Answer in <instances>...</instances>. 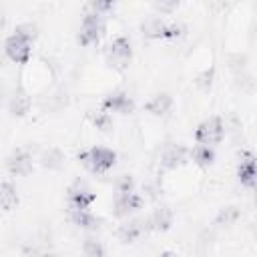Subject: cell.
I'll return each instance as SVG.
<instances>
[{"mask_svg": "<svg viewBox=\"0 0 257 257\" xmlns=\"http://www.w3.org/2000/svg\"><path fill=\"white\" fill-rule=\"evenodd\" d=\"M42 257H58V255H54V253H46V255H42Z\"/></svg>", "mask_w": 257, "mask_h": 257, "instance_id": "29", "label": "cell"}, {"mask_svg": "<svg viewBox=\"0 0 257 257\" xmlns=\"http://www.w3.org/2000/svg\"><path fill=\"white\" fill-rule=\"evenodd\" d=\"M94 199H96L94 193L80 183H76L68 189V203L72 209H88L94 203Z\"/></svg>", "mask_w": 257, "mask_h": 257, "instance_id": "11", "label": "cell"}, {"mask_svg": "<svg viewBox=\"0 0 257 257\" xmlns=\"http://www.w3.org/2000/svg\"><path fill=\"white\" fill-rule=\"evenodd\" d=\"M189 155H191V151L185 149L183 145H169L161 155V165L165 169H177V167L185 165Z\"/></svg>", "mask_w": 257, "mask_h": 257, "instance_id": "10", "label": "cell"}, {"mask_svg": "<svg viewBox=\"0 0 257 257\" xmlns=\"http://www.w3.org/2000/svg\"><path fill=\"white\" fill-rule=\"evenodd\" d=\"M191 157H193V161H195L199 167H209V165H213V161H215V151H213L211 147H207V145H197V147L191 151Z\"/></svg>", "mask_w": 257, "mask_h": 257, "instance_id": "18", "label": "cell"}, {"mask_svg": "<svg viewBox=\"0 0 257 257\" xmlns=\"http://www.w3.org/2000/svg\"><path fill=\"white\" fill-rule=\"evenodd\" d=\"M78 161L90 173H106L114 165L116 153L112 149H106V147H90L88 151L78 153Z\"/></svg>", "mask_w": 257, "mask_h": 257, "instance_id": "1", "label": "cell"}, {"mask_svg": "<svg viewBox=\"0 0 257 257\" xmlns=\"http://www.w3.org/2000/svg\"><path fill=\"white\" fill-rule=\"evenodd\" d=\"M102 108L108 112H120V114H128L135 108L133 98L126 92H110L102 98Z\"/></svg>", "mask_w": 257, "mask_h": 257, "instance_id": "8", "label": "cell"}, {"mask_svg": "<svg viewBox=\"0 0 257 257\" xmlns=\"http://www.w3.org/2000/svg\"><path fill=\"white\" fill-rule=\"evenodd\" d=\"M84 257H104V249H102L100 241L86 239L84 241Z\"/></svg>", "mask_w": 257, "mask_h": 257, "instance_id": "22", "label": "cell"}, {"mask_svg": "<svg viewBox=\"0 0 257 257\" xmlns=\"http://www.w3.org/2000/svg\"><path fill=\"white\" fill-rule=\"evenodd\" d=\"M141 32L147 36V38H177L185 32V26L183 24H175V22H165L161 18H149L143 22L141 26Z\"/></svg>", "mask_w": 257, "mask_h": 257, "instance_id": "2", "label": "cell"}, {"mask_svg": "<svg viewBox=\"0 0 257 257\" xmlns=\"http://www.w3.org/2000/svg\"><path fill=\"white\" fill-rule=\"evenodd\" d=\"M147 229H149V227H147V221H143V219H131V221L122 223V225L116 229V237H118V241H122V243H133V241H137Z\"/></svg>", "mask_w": 257, "mask_h": 257, "instance_id": "12", "label": "cell"}, {"mask_svg": "<svg viewBox=\"0 0 257 257\" xmlns=\"http://www.w3.org/2000/svg\"><path fill=\"white\" fill-rule=\"evenodd\" d=\"M0 201H2V209H4V211H10V209H14V207L18 205L16 189H14L8 181H4V183L0 185Z\"/></svg>", "mask_w": 257, "mask_h": 257, "instance_id": "19", "label": "cell"}, {"mask_svg": "<svg viewBox=\"0 0 257 257\" xmlns=\"http://www.w3.org/2000/svg\"><path fill=\"white\" fill-rule=\"evenodd\" d=\"M90 122H92L96 128H100V131H108V128L112 126V118H110L108 110H104V108L92 110V112H90Z\"/></svg>", "mask_w": 257, "mask_h": 257, "instance_id": "20", "label": "cell"}, {"mask_svg": "<svg viewBox=\"0 0 257 257\" xmlns=\"http://www.w3.org/2000/svg\"><path fill=\"white\" fill-rule=\"evenodd\" d=\"M161 257H175V255H173V253H169V251H165V253H163Z\"/></svg>", "mask_w": 257, "mask_h": 257, "instance_id": "28", "label": "cell"}, {"mask_svg": "<svg viewBox=\"0 0 257 257\" xmlns=\"http://www.w3.org/2000/svg\"><path fill=\"white\" fill-rule=\"evenodd\" d=\"M143 205V197L135 191L131 193H114V215L116 217H124L137 209H141Z\"/></svg>", "mask_w": 257, "mask_h": 257, "instance_id": "9", "label": "cell"}, {"mask_svg": "<svg viewBox=\"0 0 257 257\" xmlns=\"http://www.w3.org/2000/svg\"><path fill=\"white\" fill-rule=\"evenodd\" d=\"M102 30H104L102 16H100V14H94V12H86L84 18H82L80 30H78V42H80L82 46L94 44V42H98V38L102 36Z\"/></svg>", "mask_w": 257, "mask_h": 257, "instance_id": "3", "label": "cell"}, {"mask_svg": "<svg viewBox=\"0 0 257 257\" xmlns=\"http://www.w3.org/2000/svg\"><path fill=\"white\" fill-rule=\"evenodd\" d=\"M114 191H116V193H131V191H135V181H133V177H131V175L118 177L116 183H114Z\"/></svg>", "mask_w": 257, "mask_h": 257, "instance_id": "24", "label": "cell"}, {"mask_svg": "<svg viewBox=\"0 0 257 257\" xmlns=\"http://www.w3.org/2000/svg\"><path fill=\"white\" fill-rule=\"evenodd\" d=\"M14 34L24 38V40H28V42H32L36 38V26L34 24H18L14 28Z\"/></svg>", "mask_w": 257, "mask_h": 257, "instance_id": "23", "label": "cell"}, {"mask_svg": "<svg viewBox=\"0 0 257 257\" xmlns=\"http://www.w3.org/2000/svg\"><path fill=\"white\" fill-rule=\"evenodd\" d=\"M70 217H72L74 225H78L80 229H88V231L98 229V223H100V221H98L92 213H88L86 209H72Z\"/></svg>", "mask_w": 257, "mask_h": 257, "instance_id": "17", "label": "cell"}, {"mask_svg": "<svg viewBox=\"0 0 257 257\" xmlns=\"http://www.w3.org/2000/svg\"><path fill=\"white\" fill-rule=\"evenodd\" d=\"M237 217H239V211H237L235 207H227V209H223V211L219 213L217 221H219V223H225V225H229V223H233Z\"/></svg>", "mask_w": 257, "mask_h": 257, "instance_id": "25", "label": "cell"}, {"mask_svg": "<svg viewBox=\"0 0 257 257\" xmlns=\"http://www.w3.org/2000/svg\"><path fill=\"white\" fill-rule=\"evenodd\" d=\"M42 165L48 167V169H58L62 165V155L56 151V149H48L44 155H42Z\"/></svg>", "mask_w": 257, "mask_h": 257, "instance_id": "21", "label": "cell"}, {"mask_svg": "<svg viewBox=\"0 0 257 257\" xmlns=\"http://www.w3.org/2000/svg\"><path fill=\"white\" fill-rule=\"evenodd\" d=\"M255 201H257V185H255Z\"/></svg>", "mask_w": 257, "mask_h": 257, "instance_id": "30", "label": "cell"}, {"mask_svg": "<svg viewBox=\"0 0 257 257\" xmlns=\"http://www.w3.org/2000/svg\"><path fill=\"white\" fill-rule=\"evenodd\" d=\"M171 106H173V98H171V94H167V92H159V94H155L151 100L145 102V110L151 112V114H155V116H161V114L169 112Z\"/></svg>", "mask_w": 257, "mask_h": 257, "instance_id": "15", "label": "cell"}, {"mask_svg": "<svg viewBox=\"0 0 257 257\" xmlns=\"http://www.w3.org/2000/svg\"><path fill=\"white\" fill-rule=\"evenodd\" d=\"M112 8H114V2H90L88 4V10L94 14H102V12H108Z\"/></svg>", "mask_w": 257, "mask_h": 257, "instance_id": "26", "label": "cell"}, {"mask_svg": "<svg viewBox=\"0 0 257 257\" xmlns=\"http://www.w3.org/2000/svg\"><path fill=\"white\" fill-rule=\"evenodd\" d=\"M8 108H10L12 116H24L28 112V108H30V96L20 88L14 90V94L8 100Z\"/></svg>", "mask_w": 257, "mask_h": 257, "instance_id": "16", "label": "cell"}, {"mask_svg": "<svg viewBox=\"0 0 257 257\" xmlns=\"http://www.w3.org/2000/svg\"><path fill=\"white\" fill-rule=\"evenodd\" d=\"M255 235H257V229H255Z\"/></svg>", "mask_w": 257, "mask_h": 257, "instance_id": "31", "label": "cell"}, {"mask_svg": "<svg viewBox=\"0 0 257 257\" xmlns=\"http://www.w3.org/2000/svg\"><path fill=\"white\" fill-rule=\"evenodd\" d=\"M6 167L12 175H28L32 171V157L26 151H14L8 157Z\"/></svg>", "mask_w": 257, "mask_h": 257, "instance_id": "13", "label": "cell"}, {"mask_svg": "<svg viewBox=\"0 0 257 257\" xmlns=\"http://www.w3.org/2000/svg\"><path fill=\"white\" fill-rule=\"evenodd\" d=\"M237 179L245 187L257 185V157L251 153H245L241 157V163L237 165Z\"/></svg>", "mask_w": 257, "mask_h": 257, "instance_id": "7", "label": "cell"}, {"mask_svg": "<svg viewBox=\"0 0 257 257\" xmlns=\"http://www.w3.org/2000/svg\"><path fill=\"white\" fill-rule=\"evenodd\" d=\"M30 46H32V42H28V40H24V38H20L16 34L8 36L6 42H4V50H6L8 58L14 60L16 64H26L28 62V58H30Z\"/></svg>", "mask_w": 257, "mask_h": 257, "instance_id": "6", "label": "cell"}, {"mask_svg": "<svg viewBox=\"0 0 257 257\" xmlns=\"http://www.w3.org/2000/svg\"><path fill=\"white\" fill-rule=\"evenodd\" d=\"M221 139H223V120H221L219 116H209V118H205V120L197 126V131H195V141H197L199 145L211 147V145L221 143Z\"/></svg>", "mask_w": 257, "mask_h": 257, "instance_id": "4", "label": "cell"}, {"mask_svg": "<svg viewBox=\"0 0 257 257\" xmlns=\"http://www.w3.org/2000/svg\"><path fill=\"white\" fill-rule=\"evenodd\" d=\"M177 6H179L177 2H155V8L161 10V12H169V10L177 8Z\"/></svg>", "mask_w": 257, "mask_h": 257, "instance_id": "27", "label": "cell"}, {"mask_svg": "<svg viewBox=\"0 0 257 257\" xmlns=\"http://www.w3.org/2000/svg\"><path fill=\"white\" fill-rule=\"evenodd\" d=\"M171 225H173V211L169 207H165V205L157 207L147 219V227L151 231H167Z\"/></svg>", "mask_w": 257, "mask_h": 257, "instance_id": "14", "label": "cell"}, {"mask_svg": "<svg viewBox=\"0 0 257 257\" xmlns=\"http://www.w3.org/2000/svg\"><path fill=\"white\" fill-rule=\"evenodd\" d=\"M133 56V48L126 36H116L106 48V60L114 68H124Z\"/></svg>", "mask_w": 257, "mask_h": 257, "instance_id": "5", "label": "cell"}]
</instances>
